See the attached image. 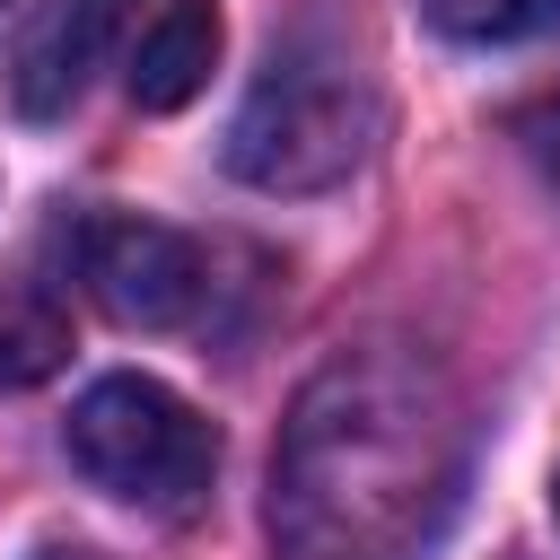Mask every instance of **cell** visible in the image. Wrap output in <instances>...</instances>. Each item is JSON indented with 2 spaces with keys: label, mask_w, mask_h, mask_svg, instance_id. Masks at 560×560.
<instances>
[{
  "label": "cell",
  "mask_w": 560,
  "mask_h": 560,
  "mask_svg": "<svg viewBox=\"0 0 560 560\" xmlns=\"http://www.w3.org/2000/svg\"><path fill=\"white\" fill-rule=\"evenodd\" d=\"M472 420L420 350L324 359L271 446V560H429L464 508Z\"/></svg>",
  "instance_id": "1"
},
{
  "label": "cell",
  "mask_w": 560,
  "mask_h": 560,
  "mask_svg": "<svg viewBox=\"0 0 560 560\" xmlns=\"http://www.w3.org/2000/svg\"><path fill=\"white\" fill-rule=\"evenodd\" d=\"M368 140H376L368 70L341 44L298 35L245 88V105L228 122V175L254 192H332L341 175H359Z\"/></svg>",
  "instance_id": "2"
},
{
  "label": "cell",
  "mask_w": 560,
  "mask_h": 560,
  "mask_svg": "<svg viewBox=\"0 0 560 560\" xmlns=\"http://www.w3.org/2000/svg\"><path fill=\"white\" fill-rule=\"evenodd\" d=\"M61 446L105 499H122L140 516H192L210 499V481H219L210 420L158 376H96L70 402Z\"/></svg>",
  "instance_id": "3"
},
{
  "label": "cell",
  "mask_w": 560,
  "mask_h": 560,
  "mask_svg": "<svg viewBox=\"0 0 560 560\" xmlns=\"http://www.w3.org/2000/svg\"><path fill=\"white\" fill-rule=\"evenodd\" d=\"M79 280L88 298L131 324V332H184V324H210V298H219V254L184 228H158V219H88L79 228Z\"/></svg>",
  "instance_id": "4"
},
{
  "label": "cell",
  "mask_w": 560,
  "mask_h": 560,
  "mask_svg": "<svg viewBox=\"0 0 560 560\" xmlns=\"http://www.w3.org/2000/svg\"><path fill=\"white\" fill-rule=\"evenodd\" d=\"M122 18H131V0H52V18L26 35V52H18V105L26 114H61L79 88H88V70H96V52L122 35Z\"/></svg>",
  "instance_id": "5"
},
{
  "label": "cell",
  "mask_w": 560,
  "mask_h": 560,
  "mask_svg": "<svg viewBox=\"0 0 560 560\" xmlns=\"http://www.w3.org/2000/svg\"><path fill=\"white\" fill-rule=\"evenodd\" d=\"M210 70H219V9L210 0H166L131 44V105L175 114L210 88Z\"/></svg>",
  "instance_id": "6"
},
{
  "label": "cell",
  "mask_w": 560,
  "mask_h": 560,
  "mask_svg": "<svg viewBox=\"0 0 560 560\" xmlns=\"http://www.w3.org/2000/svg\"><path fill=\"white\" fill-rule=\"evenodd\" d=\"M70 359V315L44 289H0V394L44 385Z\"/></svg>",
  "instance_id": "7"
},
{
  "label": "cell",
  "mask_w": 560,
  "mask_h": 560,
  "mask_svg": "<svg viewBox=\"0 0 560 560\" xmlns=\"http://www.w3.org/2000/svg\"><path fill=\"white\" fill-rule=\"evenodd\" d=\"M420 18L455 44H516L560 18V0H420Z\"/></svg>",
  "instance_id": "8"
},
{
  "label": "cell",
  "mask_w": 560,
  "mask_h": 560,
  "mask_svg": "<svg viewBox=\"0 0 560 560\" xmlns=\"http://www.w3.org/2000/svg\"><path fill=\"white\" fill-rule=\"evenodd\" d=\"M516 149L534 158V175L560 192V96H542V105H525L516 114Z\"/></svg>",
  "instance_id": "9"
},
{
  "label": "cell",
  "mask_w": 560,
  "mask_h": 560,
  "mask_svg": "<svg viewBox=\"0 0 560 560\" xmlns=\"http://www.w3.org/2000/svg\"><path fill=\"white\" fill-rule=\"evenodd\" d=\"M52 18V0H0V44H18L26 52V35Z\"/></svg>",
  "instance_id": "10"
},
{
  "label": "cell",
  "mask_w": 560,
  "mask_h": 560,
  "mask_svg": "<svg viewBox=\"0 0 560 560\" xmlns=\"http://www.w3.org/2000/svg\"><path fill=\"white\" fill-rule=\"evenodd\" d=\"M35 560H96V551H79V542H52V551H35Z\"/></svg>",
  "instance_id": "11"
},
{
  "label": "cell",
  "mask_w": 560,
  "mask_h": 560,
  "mask_svg": "<svg viewBox=\"0 0 560 560\" xmlns=\"http://www.w3.org/2000/svg\"><path fill=\"white\" fill-rule=\"evenodd\" d=\"M551 516H560V472H551Z\"/></svg>",
  "instance_id": "12"
}]
</instances>
